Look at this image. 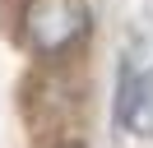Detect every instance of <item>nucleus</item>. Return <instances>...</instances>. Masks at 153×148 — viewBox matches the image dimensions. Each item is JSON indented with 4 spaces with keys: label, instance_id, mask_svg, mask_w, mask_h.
Wrapping results in <instances>:
<instances>
[{
    "label": "nucleus",
    "instance_id": "1",
    "mask_svg": "<svg viewBox=\"0 0 153 148\" xmlns=\"http://www.w3.org/2000/svg\"><path fill=\"white\" fill-rule=\"evenodd\" d=\"M93 28L88 0H28L23 9V42L42 56H60L74 42H84Z\"/></svg>",
    "mask_w": 153,
    "mask_h": 148
},
{
    "label": "nucleus",
    "instance_id": "2",
    "mask_svg": "<svg viewBox=\"0 0 153 148\" xmlns=\"http://www.w3.org/2000/svg\"><path fill=\"white\" fill-rule=\"evenodd\" d=\"M116 120H121V130H130V134L153 139V70L125 79L121 102H116Z\"/></svg>",
    "mask_w": 153,
    "mask_h": 148
},
{
    "label": "nucleus",
    "instance_id": "3",
    "mask_svg": "<svg viewBox=\"0 0 153 148\" xmlns=\"http://www.w3.org/2000/svg\"><path fill=\"white\" fill-rule=\"evenodd\" d=\"M56 148H84V144H79V139H65V144H56Z\"/></svg>",
    "mask_w": 153,
    "mask_h": 148
}]
</instances>
